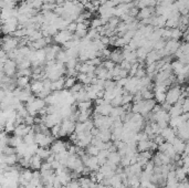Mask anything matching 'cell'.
Returning a JSON list of instances; mask_svg holds the SVG:
<instances>
[{
    "label": "cell",
    "mask_w": 189,
    "mask_h": 188,
    "mask_svg": "<svg viewBox=\"0 0 189 188\" xmlns=\"http://www.w3.org/2000/svg\"><path fill=\"white\" fill-rule=\"evenodd\" d=\"M182 95V92L180 90V87H177V85H174V87H170L167 91V95H166V102L169 103L170 105H174L176 103H178L179 99Z\"/></svg>",
    "instance_id": "6da1fadb"
},
{
    "label": "cell",
    "mask_w": 189,
    "mask_h": 188,
    "mask_svg": "<svg viewBox=\"0 0 189 188\" xmlns=\"http://www.w3.org/2000/svg\"><path fill=\"white\" fill-rule=\"evenodd\" d=\"M43 164V159L38 155V154H34V155L31 157L30 159V168L32 170H39L41 169Z\"/></svg>",
    "instance_id": "7a4b0ae2"
},
{
    "label": "cell",
    "mask_w": 189,
    "mask_h": 188,
    "mask_svg": "<svg viewBox=\"0 0 189 188\" xmlns=\"http://www.w3.org/2000/svg\"><path fill=\"white\" fill-rule=\"evenodd\" d=\"M30 89H31V91H32L33 93L37 94V95L40 94L41 92L43 91V89H44L43 81H40V80H35V81H33L32 83L30 84Z\"/></svg>",
    "instance_id": "3957f363"
},
{
    "label": "cell",
    "mask_w": 189,
    "mask_h": 188,
    "mask_svg": "<svg viewBox=\"0 0 189 188\" xmlns=\"http://www.w3.org/2000/svg\"><path fill=\"white\" fill-rule=\"evenodd\" d=\"M22 143H23V137H20V136H18V135H13V136L9 137V143H8V145L17 148L18 146L20 144H22Z\"/></svg>",
    "instance_id": "277c9868"
},
{
    "label": "cell",
    "mask_w": 189,
    "mask_h": 188,
    "mask_svg": "<svg viewBox=\"0 0 189 188\" xmlns=\"http://www.w3.org/2000/svg\"><path fill=\"white\" fill-rule=\"evenodd\" d=\"M16 84L20 89H27V87L29 85V76H19L17 79Z\"/></svg>",
    "instance_id": "5b68a950"
},
{
    "label": "cell",
    "mask_w": 189,
    "mask_h": 188,
    "mask_svg": "<svg viewBox=\"0 0 189 188\" xmlns=\"http://www.w3.org/2000/svg\"><path fill=\"white\" fill-rule=\"evenodd\" d=\"M76 84V79L73 76H68L65 80H64V87L66 89H72Z\"/></svg>",
    "instance_id": "8992f818"
}]
</instances>
